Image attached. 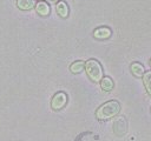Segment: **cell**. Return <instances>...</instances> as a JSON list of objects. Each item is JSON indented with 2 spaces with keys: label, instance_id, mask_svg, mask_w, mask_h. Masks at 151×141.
Listing matches in <instances>:
<instances>
[{
  "label": "cell",
  "instance_id": "8",
  "mask_svg": "<svg viewBox=\"0 0 151 141\" xmlns=\"http://www.w3.org/2000/svg\"><path fill=\"white\" fill-rule=\"evenodd\" d=\"M17 6L22 11H28L35 6V2H34V0H18Z\"/></svg>",
  "mask_w": 151,
  "mask_h": 141
},
{
  "label": "cell",
  "instance_id": "10",
  "mask_svg": "<svg viewBox=\"0 0 151 141\" xmlns=\"http://www.w3.org/2000/svg\"><path fill=\"white\" fill-rule=\"evenodd\" d=\"M131 72H132V74L134 75V76H143L144 75V73H145V70H144V67L139 63V62H133L132 65H131Z\"/></svg>",
  "mask_w": 151,
  "mask_h": 141
},
{
  "label": "cell",
  "instance_id": "4",
  "mask_svg": "<svg viewBox=\"0 0 151 141\" xmlns=\"http://www.w3.org/2000/svg\"><path fill=\"white\" fill-rule=\"evenodd\" d=\"M113 130H114L116 135H118V136H122L126 133V121L124 118L120 116V118L116 119V121L113 123Z\"/></svg>",
  "mask_w": 151,
  "mask_h": 141
},
{
  "label": "cell",
  "instance_id": "9",
  "mask_svg": "<svg viewBox=\"0 0 151 141\" xmlns=\"http://www.w3.org/2000/svg\"><path fill=\"white\" fill-rule=\"evenodd\" d=\"M113 86H114V85H113V81H112V79L109 78V76H104V78L100 80V87H101V89L105 90V92L112 90Z\"/></svg>",
  "mask_w": 151,
  "mask_h": 141
},
{
  "label": "cell",
  "instance_id": "2",
  "mask_svg": "<svg viewBox=\"0 0 151 141\" xmlns=\"http://www.w3.org/2000/svg\"><path fill=\"white\" fill-rule=\"evenodd\" d=\"M85 70L88 78L94 82H99L103 79V68L96 59H90L85 62Z\"/></svg>",
  "mask_w": 151,
  "mask_h": 141
},
{
  "label": "cell",
  "instance_id": "6",
  "mask_svg": "<svg viewBox=\"0 0 151 141\" xmlns=\"http://www.w3.org/2000/svg\"><path fill=\"white\" fill-rule=\"evenodd\" d=\"M55 9H57L58 15L61 16V18H66L68 15V6L64 1H59L57 4V6H55Z\"/></svg>",
  "mask_w": 151,
  "mask_h": 141
},
{
  "label": "cell",
  "instance_id": "3",
  "mask_svg": "<svg viewBox=\"0 0 151 141\" xmlns=\"http://www.w3.org/2000/svg\"><path fill=\"white\" fill-rule=\"evenodd\" d=\"M66 102H67V96H66V94H65L64 92H59V93H57V94L52 98L51 107H52V109H54V110H59V109H61V108L66 105Z\"/></svg>",
  "mask_w": 151,
  "mask_h": 141
},
{
  "label": "cell",
  "instance_id": "7",
  "mask_svg": "<svg viewBox=\"0 0 151 141\" xmlns=\"http://www.w3.org/2000/svg\"><path fill=\"white\" fill-rule=\"evenodd\" d=\"M93 35L97 38V39H107L110 35H111V31L110 28L107 27H100V28H97L93 33Z\"/></svg>",
  "mask_w": 151,
  "mask_h": 141
},
{
  "label": "cell",
  "instance_id": "14",
  "mask_svg": "<svg viewBox=\"0 0 151 141\" xmlns=\"http://www.w3.org/2000/svg\"><path fill=\"white\" fill-rule=\"evenodd\" d=\"M150 66H151V60H150Z\"/></svg>",
  "mask_w": 151,
  "mask_h": 141
},
{
  "label": "cell",
  "instance_id": "5",
  "mask_svg": "<svg viewBox=\"0 0 151 141\" xmlns=\"http://www.w3.org/2000/svg\"><path fill=\"white\" fill-rule=\"evenodd\" d=\"M35 11L39 15L41 16H46L50 14V6L47 2L45 1H39L37 5H35Z\"/></svg>",
  "mask_w": 151,
  "mask_h": 141
},
{
  "label": "cell",
  "instance_id": "11",
  "mask_svg": "<svg viewBox=\"0 0 151 141\" xmlns=\"http://www.w3.org/2000/svg\"><path fill=\"white\" fill-rule=\"evenodd\" d=\"M85 68V63L83 61H76L73 62L71 66H70V70L74 74H78V73H81Z\"/></svg>",
  "mask_w": 151,
  "mask_h": 141
},
{
  "label": "cell",
  "instance_id": "13",
  "mask_svg": "<svg viewBox=\"0 0 151 141\" xmlns=\"http://www.w3.org/2000/svg\"><path fill=\"white\" fill-rule=\"evenodd\" d=\"M48 1H50V2H57L58 0H48Z\"/></svg>",
  "mask_w": 151,
  "mask_h": 141
},
{
  "label": "cell",
  "instance_id": "12",
  "mask_svg": "<svg viewBox=\"0 0 151 141\" xmlns=\"http://www.w3.org/2000/svg\"><path fill=\"white\" fill-rule=\"evenodd\" d=\"M143 82H144V86H145L146 92L151 96V72L144 73V75H143Z\"/></svg>",
  "mask_w": 151,
  "mask_h": 141
},
{
  "label": "cell",
  "instance_id": "15",
  "mask_svg": "<svg viewBox=\"0 0 151 141\" xmlns=\"http://www.w3.org/2000/svg\"><path fill=\"white\" fill-rule=\"evenodd\" d=\"M40 1H41V0H40Z\"/></svg>",
  "mask_w": 151,
  "mask_h": 141
},
{
  "label": "cell",
  "instance_id": "1",
  "mask_svg": "<svg viewBox=\"0 0 151 141\" xmlns=\"http://www.w3.org/2000/svg\"><path fill=\"white\" fill-rule=\"evenodd\" d=\"M119 112H120V103L116 100H111L105 102L97 109L96 116L98 120H109L116 116Z\"/></svg>",
  "mask_w": 151,
  "mask_h": 141
}]
</instances>
